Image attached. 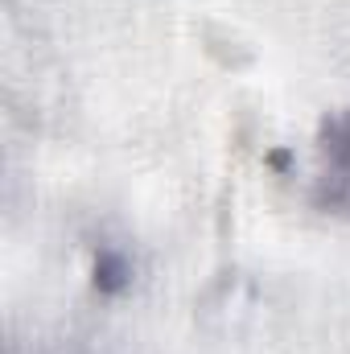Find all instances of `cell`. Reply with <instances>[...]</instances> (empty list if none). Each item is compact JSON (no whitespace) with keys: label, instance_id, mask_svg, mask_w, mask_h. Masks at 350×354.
<instances>
[{"label":"cell","instance_id":"1","mask_svg":"<svg viewBox=\"0 0 350 354\" xmlns=\"http://www.w3.org/2000/svg\"><path fill=\"white\" fill-rule=\"evenodd\" d=\"M322 157H326V181H334L338 194H350V111L334 115L326 124Z\"/></svg>","mask_w":350,"mask_h":354}]
</instances>
